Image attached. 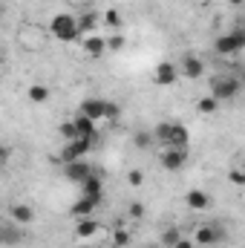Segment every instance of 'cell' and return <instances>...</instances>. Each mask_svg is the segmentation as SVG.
Segmentation results:
<instances>
[{
  "label": "cell",
  "instance_id": "6da1fadb",
  "mask_svg": "<svg viewBox=\"0 0 245 248\" xmlns=\"http://www.w3.org/2000/svg\"><path fill=\"white\" fill-rule=\"evenodd\" d=\"M153 136H156V144H159V147H184V150H187V144H190V133H187V127L179 124V122L156 124Z\"/></svg>",
  "mask_w": 245,
  "mask_h": 248
},
{
  "label": "cell",
  "instance_id": "7a4b0ae2",
  "mask_svg": "<svg viewBox=\"0 0 245 248\" xmlns=\"http://www.w3.org/2000/svg\"><path fill=\"white\" fill-rule=\"evenodd\" d=\"M208 90H211V95L222 104V101H234V98L243 93V81H240V75L219 72V75H214V78L208 81Z\"/></svg>",
  "mask_w": 245,
  "mask_h": 248
},
{
  "label": "cell",
  "instance_id": "3957f363",
  "mask_svg": "<svg viewBox=\"0 0 245 248\" xmlns=\"http://www.w3.org/2000/svg\"><path fill=\"white\" fill-rule=\"evenodd\" d=\"M49 35H52L55 41H61V44H72V41H78V38H81L78 17H75V15H69V12L55 15V17L49 20Z\"/></svg>",
  "mask_w": 245,
  "mask_h": 248
},
{
  "label": "cell",
  "instance_id": "277c9868",
  "mask_svg": "<svg viewBox=\"0 0 245 248\" xmlns=\"http://www.w3.org/2000/svg\"><path fill=\"white\" fill-rule=\"evenodd\" d=\"M245 49V29H234V32H222L214 41V52L219 58H237Z\"/></svg>",
  "mask_w": 245,
  "mask_h": 248
},
{
  "label": "cell",
  "instance_id": "5b68a950",
  "mask_svg": "<svg viewBox=\"0 0 245 248\" xmlns=\"http://www.w3.org/2000/svg\"><path fill=\"white\" fill-rule=\"evenodd\" d=\"M95 141H98V139H72V141H66L63 150H61L63 165H66V162H78V159H84V156L95 147Z\"/></svg>",
  "mask_w": 245,
  "mask_h": 248
},
{
  "label": "cell",
  "instance_id": "8992f818",
  "mask_svg": "<svg viewBox=\"0 0 245 248\" xmlns=\"http://www.w3.org/2000/svg\"><path fill=\"white\" fill-rule=\"evenodd\" d=\"M159 165H162L165 170H170V173L182 170L184 165H187V150H184V147H162Z\"/></svg>",
  "mask_w": 245,
  "mask_h": 248
},
{
  "label": "cell",
  "instance_id": "52a82bcc",
  "mask_svg": "<svg viewBox=\"0 0 245 248\" xmlns=\"http://www.w3.org/2000/svg\"><path fill=\"white\" fill-rule=\"evenodd\" d=\"M107 107H110V101H104V98H87V101H81V116H87L95 124H104L107 122Z\"/></svg>",
  "mask_w": 245,
  "mask_h": 248
},
{
  "label": "cell",
  "instance_id": "ba28073f",
  "mask_svg": "<svg viewBox=\"0 0 245 248\" xmlns=\"http://www.w3.org/2000/svg\"><path fill=\"white\" fill-rule=\"evenodd\" d=\"M179 72H182V78H187V81H199L205 75V61L199 55H193V52H184L182 61H179Z\"/></svg>",
  "mask_w": 245,
  "mask_h": 248
},
{
  "label": "cell",
  "instance_id": "9c48e42d",
  "mask_svg": "<svg viewBox=\"0 0 245 248\" xmlns=\"http://www.w3.org/2000/svg\"><path fill=\"white\" fill-rule=\"evenodd\" d=\"M184 205H187V211H193V214H205V211H211V196H208V190H202V187H190L187 193H184Z\"/></svg>",
  "mask_w": 245,
  "mask_h": 248
},
{
  "label": "cell",
  "instance_id": "30bf717a",
  "mask_svg": "<svg viewBox=\"0 0 245 248\" xmlns=\"http://www.w3.org/2000/svg\"><path fill=\"white\" fill-rule=\"evenodd\" d=\"M92 173H95V170H92L84 159H78V162H66V165H63V176H66L69 182H75V185H84Z\"/></svg>",
  "mask_w": 245,
  "mask_h": 248
},
{
  "label": "cell",
  "instance_id": "8fae6325",
  "mask_svg": "<svg viewBox=\"0 0 245 248\" xmlns=\"http://www.w3.org/2000/svg\"><path fill=\"white\" fill-rule=\"evenodd\" d=\"M225 240V231L222 228H216V225H199L196 231H193V243L196 246H216V243H222Z\"/></svg>",
  "mask_w": 245,
  "mask_h": 248
},
{
  "label": "cell",
  "instance_id": "7c38bea8",
  "mask_svg": "<svg viewBox=\"0 0 245 248\" xmlns=\"http://www.w3.org/2000/svg\"><path fill=\"white\" fill-rule=\"evenodd\" d=\"M182 78V72H179V66L170 61H162L156 66V72H153V81L159 84V87H173L176 81Z\"/></svg>",
  "mask_w": 245,
  "mask_h": 248
},
{
  "label": "cell",
  "instance_id": "4fadbf2b",
  "mask_svg": "<svg viewBox=\"0 0 245 248\" xmlns=\"http://www.w3.org/2000/svg\"><path fill=\"white\" fill-rule=\"evenodd\" d=\"M98 234H101V225H98V219H95V217L75 219V240H81V243H90V240H95Z\"/></svg>",
  "mask_w": 245,
  "mask_h": 248
},
{
  "label": "cell",
  "instance_id": "5bb4252c",
  "mask_svg": "<svg viewBox=\"0 0 245 248\" xmlns=\"http://www.w3.org/2000/svg\"><path fill=\"white\" fill-rule=\"evenodd\" d=\"M81 46H84V55H90V58H104V55L110 52L104 35H87V38L81 41Z\"/></svg>",
  "mask_w": 245,
  "mask_h": 248
},
{
  "label": "cell",
  "instance_id": "9a60e30c",
  "mask_svg": "<svg viewBox=\"0 0 245 248\" xmlns=\"http://www.w3.org/2000/svg\"><path fill=\"white\" fill-rule=\"evenodd\" d=\"M0 237H3V246H17V243L26 240V231H23V225H17L15 219H6Z\"/></svg>",
  "mask_w": 245,
  "mask_h": 248
},
{
  "label": "cell",
  "instance_id": "2e32d148",
  "mask_svg": "<svg viewBox=\"0 0 245 248\" xmlns=\"http://www.w3.org/2000/svg\"><path fill=\"white\" fill-rule=\"evenodd\" d=\"M81 196H87V199H92V202L101 205V199H104V182H101L98 173H92V176L81 185Z\"/></svg>",
  "mask_w": 245,
  "mask_h": 248
},
{
  "label": "cell",
  "instance_id": "e0dca14e",
  "mask_svg": "<svg viewBox=\"0 0 245 248\" xmlns=\"http://www.w3.org/2000/svg\"><path fill=\"white\" fill-rule=\"evenodd\" d=\"M78 26H81V35L87 38V35H98V29L104 26V20H101V15H95V12H84V15L78 17Z\"/></svg>",
  "mask_w": 245,
  "mask_h": 248
},
{
  "label": "cell",
  "instance_id": "ac0fdd59",
  "mask_svg": "<svg viewBox=\"0 0 245 248\" xmlns=\"http://www.w3.org/2000/svg\"><path fill=\"white\" fill-rule=\"evenodd\" d=\"M9 219H15L17 225H29V222H35V208H32V205L17 202V205H12V208H9Z\"/></svg>",
  "mask_w": 245,
  "mask_h": 248
},
{
  "label": "cell",
  "instance_id": "d6986e66",
  "mask_svg": "<svg viewBox=\"0 0 245 248\" xmlns=\"http://www.w3.org/2000/svg\"><path fill=\"white\" fill-rule=\"evenodd\" d=\"M95 208H98V202H92V199H87V196H81L72 208H69V217H75V219H84V217H92L95 214Z\"/></svg>",
  "mask_w": 245,
  "mask_h": 248
},
{
  "label": "cell",
  "instance_id": "ffe728a7",
  "mask_svg": "<svg viewBox=\"0 0 245 248\" xmlns=\"http://www.w3.org/2000/svg\"><path fill=\"white\" fill-rule=\"evenodd\" d=\"M75 130H78V139H98V124L90 122L87 116H75Z\"/></svg>",
  "mask_w": 245,
  "mask_h": 248
},
{
  "label": "cell",
  "instance_id": "44dd1931",
  "mask_svg": "<svg viewBox=\"0 0 245 248\" xmlns=\"http://www.w3.org/2000/svg\"><path fill=\"white\" fill-rule=\"evenodd\" d=\"M49 95H52V93H49V87H46V84H32V87H29V93H26V98H29L32 104H46V101H49Z\"/></svg>",
  "mask_w": 245,
  "mask_h": 248
},
{
  "label": "cell",
  "instance_id": "7402d4cb",
  "mask_svg": "<svg viewBox=\"0 0 245 248\" xmlns=\"http://www.w3.org/2000/svg\"><path fill=\"white\" fill-rule=\"evenodd\" d=\"M182 237H184L182 231H179L176 225H170V228H165V231L159 234V246L162 248H176V243H179Z\"/></svg>",
  "mask_w": 245,
  "mask_h": 248
},
{
  "label": "cell",
  "instance_id": "603a6c76",
  "mask_svg": "<svg viewBox=\"0 0 245 248\" xmlns=\"http://www.w3.org/2000/svg\"><path fill=\"white\" fill-rule=\"evenodd\" d=\"M216 110H219V101H216L211 93H208V95H202V98L196 101V113H202V116H214Z\"/></svg>",
  "mask_w": 245,
  "mask_h": 248
},
{
  "label": "cell",
  "instance_id": "cb8c5ba5",
  "mask_svg": "<svg viewBox=\"0 0 245 248\" xmlns=\"http://www.w3.org/2000/svg\"><path fill=\"white\" fill-rule=\"evenodd\" d=\"M101 20H104V26L110 29V32H122V12L119 9H107L104 15H101Z\"/></svg>",
  "mask_w": 245,
  "mask_h": 248
},
{
  "label": "cell",
  "instance_id": "d4e9b609",
  "mask_svg": "<svg viewBox=\"0 0 245 248\" xmlns=\"http://www.w3.org/2000/svg\"><path fill=\"white\" fill-rule=\"evenodd\" d=\"M133 144H136L138 150H150V147H159V144H156V136H153V133H147V130L136 133V136H133Z\"/></svg>",
  "mask_w": 245,
  "mask_h": 248
},
{
  "label": "cell",
  "instance_id": "484cf974",
  "mask_svg": "<svg viewBox=\"0 0 245 248\" xmlns=\"http://www.w3.org/2000/svg\"><path fill=\"white\" fill-rule=\"evenodd\" d=\"M61 136L63 141H72V139H78V130H75V119H66V122H61Z\"/></svg>",
  "mask_w": 245,
  "mask_h": 248
},
{
  "label": "cell",
  "instance_id": "4316f807",
  "mask_svg": "<svg viewBox=\"0 0 245 248\" xmlns=\"http://www.w3.org/2000/svg\"><path fill=\"white\" fill-rule=\"evenodd\" d=\"M124 44H127V41H124V35H122V32H113V35L107 38V49H110V52H122V49H124Z\"/></svg>",
  "mask_w": 245,
  "mask_h": 248
},
{
  "label": "cell",
  "instance_id": "83f0119b",
  "mask_svg": "<svg viewBox=\"0 0 245 248\" xmlns=\"http://www.w3.org/2000/svg\"><path fill=\"white\" fill-rule=\"evenodd\" d=\"M113 243H116L119 248L130 246V231H124V228H116V231H113Z\"/></svg>",
  "mask_w": 245,
  "mask_h": 248
},
{
  "label": "cell",
  "instance_id": "f1b7e54d",
  "mask_svg": "<svg viewBox=\"0 0 245 248\" xmlns=\"http://www.w3.org/2000/svg\"><path fill=\"white\" fill-rule=\"evenodd\" d=\"M127 217H130V219H141V217H144V205H141V202H130V205H127Z\"/></svg>",
  "mask_w": 245,
  "mask_h": 248
},
{
  "label": "cell",
  "instance_id": "f546056e",
  "mask_svg": "<svg viewBox=\"0 0 245 248\" xmlns=\"http://www.w3.org/2000/svg\"><path fill=\"white\" fill-rule=\"evenodd\" d=\"M127 185L130 187H141L144 185V173H141V170H130V173H127Z\"/></svg>",
  "mask_w": 245,
  "mask_h": 248
},
{
  "label": "cell",
  "instance_id": "4dcf8cb0",
  "mask_svg": "<svg viewBox=\"0 0 245 248\" xmlns=\"http://www.w3.org/2000/svg\"><path fill=\"white\" fill-rule=\"evenodd\" d=\"M228 182H234V185H245V170H243V168L228 170Z\"/></svg>",
  "mask_w": 245,
  "mask_h": 248
},
{
  "label": "cell",
  "instance_id": "1f68e13d",
  "mask_svg": "<svg viewBox=\"0 0 245 248\" xmlns=\"http://www.w3.org/2000/svg\"><path fill=\"white\" fill-rule=\"evenodd\" d=\"M119 116H122V107L110 101V107H107V122H119Z\"/></svg>",
  "mask_w": 245,
  "mask_h": 248
},
{
  "label": "cell",
  "instance_id": "d6a6232c",
  "mask_svg": "<svg viewBox=\"0 0 245 248\" xmlns=\"http://www.w3.org/2000/svg\"><path fill=\"white\" fill-rule=\"evenodd\" d=\"M176 248H196V243H193V237H182V240L176 243Z\"/></svg>",
  "mask_w": 245,
  "mask_h": 248
},
{
  "label": "cell",
  "instance_id": "836d02e7",
  "mask_svg": "<svg viewBox=\"0 0 245 248\" xmlns=\"http://www.w3.org/2000/svg\"><path fill=\"white\" fill-rule=\"evenodd\" d=\"M231 6H245V0H228Z\"/></svg>",
  "mask_w": 245,
  "mask_h": 248
},
{
  "label": "cell",
  "instance_id": "e575fe53",
  "mask_svg": "<svg viewBox=\"0 0 245 248\" xmlns=\"http://www.w3.org/2000/svg\"><path fill=\"white\" fill-rule=\"evenodd\" d=\"M78 248H92V246H90V243H81V246H78Z\"/></svg>",
  "mask_w": 245,
  "mask_h": 248
},
{
  "label": "cell",
  "instance_id": "d590c367",
  "mask_svg": "<svg viewBox=\"0 0 245 248\" xmlns=\"http://www.w3.org/2000/svg\"><path fill=\"white\" fill-rule=\"evenodd\" d=\"M240 81H243V87H245V69H243V75H240Z\"/></svg>",
  "mask_w": 245,
  "mask_h": 248
},
{
  "label": "cell",
  "instance_id": "8d00e7d4",
  "mask_svg": "<svg viewBox=\"0 0 245 248\" xmlns=\"http://www.w3.org/2000/svg\"><path fill=\"white\" fill-rule=\"evenodd\" d=\"M75 3H84V0H75Z\"/></svg>",
  "mask_w": 245,
  "mask_h": 248
},
{
  "label": "cell",
  "instance_id": "74e56055",
  "mask_svg": "<svg viewBox=\"0 0 245 248\" xmlns=\"http://www.w3.org/2000/svg\"><path fill=\"white\" fill-rule=\"evenodd\" d=\"M243 170H245V162H243Z\"/></svg>",
  "mask_w": 245,
  "mask_h": 248
},
{
  "label": "cell",
  "instance_id": "f35d334b",
  "mask_svg": "<svg viewBox=\"0 0 245 248\" xmlns=\"http://www.w3.org/2000/svg\"><path fill=\"white\" fill-rule=\"evenodd\" d=\"M153 248H156V246H153Z\"/></svg>",
  "mask_w": 245,
  "mask_h": 248
}]
</instances>
